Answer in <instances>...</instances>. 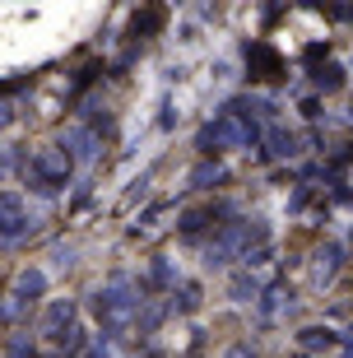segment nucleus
<instances>
[{"mask_svg": "<svg viewBox=\"0 0 353 358\" xmlns=\"http://www.w3.org/2000/svg\"><path fill=\"white\" fill-rule=\"evenodd\" d=\"M270 154H275V159H293V154H298V135L293 131H270Z\"/></svg>", "mask_w": 353, "mask_h": 358, "instance_id": "nucleus-10", "label": "nucleus"}, {"mask_svg": "<svg viewBox=\"0 0 353 358\" xmlns=\"http://www.w3.org/2000/svg\"><path fill=\"white\" fill-rule=\"evenodd\" d=\"M228 293H233V303H261V284L251 279V270H242V275H233V284H228Z\"/></svg>", "mask_w": 353, "mask_h": 358, "instance_id": "nucleus-8", "label": "nucleus"}, {"mask_svg": "<svg viewBox=\"0 0 353 358\" xmlns=\"http://www.w3.org/2000/svg\"><path fill=\"white\" fill-rule=\"evenodd\" d=\"M158 24H163V10H144V14H135V33H158Z\"/></svg>", "mask_w": 353, "mask_h": 358, "instance_id": "nucleus-15", "label": "nucleus"}, {"mask_svg": "<svg viewBox=\"0 0 353 358\" xmlns=\"http://www.w3.org/2000/svg\"><path fill=\"white\" fill-rule=\"evenodd\" d=\"M223 358H256V349H251V345H228Z\"/></svg>", "mask_w": 353, "mask_h": 358, "instance_id": "nucleus-21", "label": "nucleus"}, {"mask_svg": "<svg viewBox=\"0 0 353 358\" xmlns=\"http://www.w3.org/2000/svg\"><path fill=\"white\" fill-rule=\"evenodd\" d=\"M149 284H154V289H177V279H172V266H168V261H154V266H149Z\"/></svg>", "mask_w": 353, "mask_h": 358, "instance_id": "nucleus-11", "label": "nucleus"}, {"mask_svg": "<svg viewBox=\"0 0 353 358\" xmlns=\"http://www.w3.org/2000/svg\"><path fill=\"white\" fill-rule=\"evenodd\" d=\"M75 331V303L70 298H56L52 307H47V317H42V335H52V340H61V335Z\"/></svg>", "mask_w": 353, "mask_h": 358, "instance_id": "nucleus-5", "label": "nucleus"}, {"mask_svg": "<svg viewBox=\"0 0 353 358\" xmlns=\"http://www.w3.org/2000/svg\"><path fill=\"white\" fill-rule=\"evenodd\" d=\"M214 182H223V168H219V163H200L196 173H191V186H214Z\"/></svg>", "mask_w": 353, "mask_h": 358, "instance_id": "nucleus-12", "label": "nucleus"}, {"mask_svg": "<svg viewBox=\"0 0 353 358\" xmlns=\"http://www.w3.org/2000/svg\"><path fill=\"white\" fill-rule=\"evenodd\" d=\"M340 247H335V242H330V247H321V252H316V279H330L335 275V270H340Z\"/></svg>", "mask_w": 353, "mask_h": 358, "instance_id": "nucleus-9", "label": "nucleus"}, {"mask_svg": "<svg viewBox=\"0 0 353 358\" xmlns=\"http://www.w3.org/2000/svg\"><path fill=\"white\" fill-rule=\"evenodd\" d=\"M298 345H302V354H316V349H335V345H340V335L326 331V326H307V331L298 335Z\"/></svg>", "mask_w": 353, "mask_h": 358, "instance_id": "nucleus-7", "label": "nucleus"}, {"mask_svg": "<svg viewBox=\"0 0 353 358\" xmlns=\"http://www.w3.org/2000/svg\"><path fill=\"white\" fill-rule=\"evenodd\" d=\"M140 303L144 298L126 284V279H117V284H107V289L93 293V312H98V321H103L112 335L131 331L135 321H140Z\"/></svg>", "mask_w": 353, "mask_h": 358, "instance_id": "nucleus-1", "label": "nucleus"}, {"mask_svg": "<svg viewBox=\"0 0 353 358\" xmlns=\"http://www.w3.org/2000/svg\"><path fill=\"white\" fill-rule=\"evenodd\" d=\"M42 289H47V275H42V270H24V275L14 279V298H19V303L42 298Z\"/></svg>", "mask_w": 353, "mask_h": 358, "instance_id": "nucleus-6", "label": "nucleus"}, {"mask_svg": "<svg viewBox=\"0 0 353 358\" xmlns=\"http://www.w3.org/2000/svg\"><path fill=\"white\" fill-rule=\"evenodd\" d=\"M5 126H14V107L10 103H0V131H5Z\"/></svg>", "mask_w": 353, "mask_h": 358, "instance_id": "nucleus-22", "label": "nucleus"}, {"mask_svg": "<svg viewBox=\"0 0 353 358\" xmlns=\"http://www.w3.org/2000/svg\"><path fill=\"white\" fill-rule=\"evenodd\" d=\"M256 312H261L265 326H275V321H284L288 312H293V293L284 289V284H275V289L261 293V303H256Z\"/></svg>", "mask_w": 353, "mask_h": 358, "instance_id": "nucleus-4", "label": "nucleus"}, {"mask_svg": "<svg viewBox=\"0 0 353 358\" xmlns=\"http://www.w3.org/2000/svg\"><path fill=\"white\" fill-rule=\"evenodd\" d=\"M251 66H261L265 75H275L279 61H275V52H270V47H261V42H256V47H251Z\"/></svg>", "mask_w": 353, "mask_h": 358, "instance_id": "nucleus-13", "label": "nucleus"}, {"mask_svg": "<svg viewBox=\"0 0 353 358\" xmlns=\"http://www.w3.org/2000/svg\"><path fill=\"white\" fill-rule=\"evenodd\" d=\"M28 233V214H24V200L14 196V191H0V238L14 242Z\"/></svg>", "mask_w": 353, "mask_h": 358, "instance_id": "nucleus-3", "label": "nucleus"}, {"mask_svg": "<svg viewBox=\"0 0 353 358\" xmlns=\"http://www.w3.org/2000/svg\"><path fill=\"white\" fill-rule=\"evenodd\" d=\"M10 358H33V345H28V340H14V345H10Z\"/></svg>", "mask_w": 353, "mask_h": 358, "instance_id": "nucleus-20", "label": "nucleus"}, {"mask_svg": "<svg viewBox=\"0 0 353 358\" xmlns=\"http://www.w3.org/2000/svg\"><path fill=\"white\" fill-rule=\"evenodd\" d=\"M177 307H182V312H196V307H200V289H196V284H182V303H177Z\"/></svg>", "mask_w": 353, "mask_h": 358, "instance_id": "nucleus-18", "label": "nucleus"}, {"mask_svg": "<svg viewBox=\"0 0 353 358\" xmlns=\"http://www.w3.org/2000/svg\"><path fill=\"white\" fill-rule=\"evenodd\" d=\"M316 84H321V89H340V84H344V70L340 66H321V70H316Z\"/></svg>", "mask_w": 353, "mask_h": 358, "instance_id": "nucleus-16", "label": "nucleus"}, {"mask_svg": "<svg viewBox=\"0 0 353 358\" xmlns=\"http://www.w3.org/2000/svg\"><path fill=\"white\" fill-rule=\"evenodd\" d=\"M89 358H112V349L107 345H89Z\"/></svg>", "mask_w": 353, "mask_h": 358, "instance_id": "nucleus-23", "label": "nucleus"}, {"mask_svg": "<svg viewBox=\"0 0 353 358\" xmlns=\"http://www.w3.org/2000/svg\"><path fill=\"white\" fill-rule=\"evenodd\" d=\"M293 358H312V354H293Z\"/></svg>", "mask_w": 353, "mask_h": 358, "instance_id": "nucleus-24", "label": "nucleus"}, {"mask_svg": "<svg viewBox=\"0 0 353 358\" xmlns=\"http://www.w3.org/2000/svg\"><path fill=\"white\" fill-rule=\"evenodd\" d=\"M210 219H214V205H210V210H191V214L182 219V233H200V228L210 224Z\"/></svg>", "mask_w": 353, "mask_h": 358, "instance_id": "nucleus-14", "label": "nucleus"}, {"mask_svg": "<svg viewBox=\"0 0 353 358\" xmlns=\"http://www.w3.org/2000/svg\"><path fill=\"white\" fill-rule=\"evenodd\" d=\"M56 266H61V270L75 266V247H56Z\"/></svg>", "mask_w": 353, "mask_h": 358, "instance_id": "nucleus-19", "label": "nucleus"}, {"mask_svg": "<svg viewBox=\"0 0 353 358\" xmlns=\"http://www.w3.org/2000/svg\"><path fill=\"white\" fill-rule=\"evenodd\" d=\"M70 145H75V154H79V159H98V140H93V135H75Z\"/></svg>", "mask_w": 353, "mask_h": 358, "instance_id": "nucleus-17", "label": "nucleus"}, {"mask_svg": "<svg viewBox=\"0 0 353 358\" xmlns=\"http://www.w3.org/2000/svg\"><path fill=\"white\" fill-rule=\"evenodd\" d=\"M70 168H75V154H70L66 145H47L24 163V177L33 182V191L52 196V191H61V186L70 182Z\"/></svg>", "mask_w": 353, "mask_h": 358, "instance_id": "nucleus-2", "label": "nucleus"}]
</instances>
